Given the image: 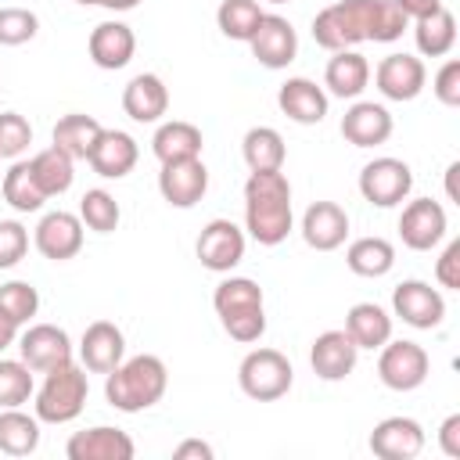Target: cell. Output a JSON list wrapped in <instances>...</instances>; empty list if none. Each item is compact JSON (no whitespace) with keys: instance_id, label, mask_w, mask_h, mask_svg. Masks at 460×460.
<instances>
[{"instance_id":"cell-1","label":"cell","mask_w":460,"mask_h":460,"mask_svg":"<svg viewBox=\"0 0 460 460\" xmlns=\"http://www.w3.org/2000/svg\"><path fill=\"white\" fill-rule=\"evenodd\" d=\"M410 18L399 11L395 0H338L316 11L313 40L323 50H352L356 43H392L406 32Z\"/></svg>"},{"instance_id":"cell-2","label":"cell","mask_w":460,"mask_h":460,"mask_svg":"<svg viewBox=\"0 0 460 460\" xmlns=\"http://www.w3.org/2000/svg\"><path fill=\"white\" fill-rule=\"evenodd\" d=\"M291 183L280 169L252 172L244 183V230L273 248L291 234Z\"/></svg>"},{"instance_id":"cell-3","label":"cell","mask_w":460,"mask_h":460,"mask_svg":"<svg viewBox=\"0 0 460 460\" xmlns=\"http://www.w3.org/2000/svg\"><path fill=\"white\" fill-rule=\"evenodd\" d=\"M169 388V370L158 356L140 352L122 359L115 370H108L104 381V399L119 410V413H140L147 406H155Z\"/></svg>"},{"instance_id":"cell-4","label":"cell","mask_w":460,"mask_h":460,"mask_svg":"<svg viewBox=\"0 0 460 460\" xmlns=\"http://www.w3.org/2000/svg\"><path fill=\"white\" fill-rule=\"evenodd\" d=\"M212 305L216 316L223 323V331L241 341L252 345L266 334V309H262V288L252 277H226L216 284L212 291Z\"/></svg>"},{"instance_id":"cell-5","label":"cell","mask_w":460,"mask_h":460,"mask_svg":"<svg viewBox=\"0 0 460 460\" xmlns=\"http://www.w3.org/2000/svg\"><path fill=\"white\" fill-rule=\"evenodd\" d=\"M86 395H90L86 370L68 359V363L47 370L43 385L36 388V417L43 424H68L83 413Z\"/></svg>"},{"instance_id":"cell-6","label":"cell","mask_w":460,"mask_h":460,"mask_svg":"<svg viewBox=\"0 0 460 460\" xmlns=\"http://www.w3.org/2000/svg\"><path fill=\"white\" fill-rule=\"evenodd\" d=\"M291 381H295V370H291L288 356L277 349H252L237 367V385L255 402H273V399L288 395Z\"/></svg>"},{"instance_id":"cell-7","label":"cell","mask_w":460,"mask_h":460,"mask_svg":"<svg viewBox=\"0 0 460 460\" xmlns=\"http://www.w3.org/2000/svg\"><path fill=\"white\" fill-rule=\"evenodd\" d=\"M413 190V169L402 158H374L359 169V194L377 208H395Z\"/></svg>"},{"instance_id":"cell-8","label":"cell","mask_w":460,"mask_h":460,"mask_svg":"<svg viewBox=\"0 0 460 460\" xmlns=\"http://www.w3.org/2000/svg\"><path fill=\"white\" fill-rule=\"evenodd\" d=\"M428 370H431V359L428 352L417 345V341H385L381 345V356H377V377L385 388L392 392H413L428 381Z\"/></svg>"},{"instance_id":"cell-9","label":"cell","mask_w":460,"mask_h":460,"mask_svg":"<svg viewBox=\"0 0 460 460\" xmlns=\"http://www.w3.org/2000/svg\"><path fill=\"white\" fill-rule=\"evenodd\" d=\"M198 259L212 273H230L244 259V230L234 219H208L194 244Z\"/></svg>"},{"instance_id":"cell-10","label":"cell","mask_w":460,"mask_h":460,"mask_svg":"<svg viewBox=\"0 0 460 460\" xmlns=\"http://www.w3.org/2000/svg\"><path fill=\"white\" fill-rule=\"evenodd\" d=\"M392 313L417 327V331H431L442 323L446 316V298L438 288H431L428 280H402L395 291H392Z\"/></svg>"},{"instance_id":"cell-11","label":"cell","mask_w":460,"mask_h":460,"mask_svg":"<svg viewBox=\"0 0 460 460\" xmlns=\"http://www.w3.org/2000/svg\"><path fill=\"white\" fill-rule=\"evenodd\" d=\"M18 349H22V363L32 374H47V370H54V367L72 359V338L58 323H32L18 338Z\"/></svg>"},{"instance_id":"cell-12","label":"cell","mask_w":460,"mask_h":460,"mask_svg":"<svg viewBox=\"0 0 460 460\" xmlns=\"http://www.w3.org/2000/svg\"><path fill=\"white\" fill-rule=\"evenodd\" d=\"M446 208L435 198H413L399 216V237L413 252H431L446 237Z\"/></svg>"},{"instance_id":"cell-13","label":"cell","mask_w":460,"mask_h":460,"mask_svg":"<svg viewBox=\"0 0 460 460\" xmlns=\"http://www.w3.org/2000/svg\"><path fill=\"white\" fill-rule=\"evenodd\" d=\"M32 244L50 262H65V259L79 255V248H83V219L75 212H61V208L58 212H47L36 223Z\"/></svg>"},{"instance_id":"cell-14","label":"cell","mask_w":460,"mask_h":460,"mask_svg":"<svg viewBox=\"0 0 460 460\" xmlns=\"http://www.w3.org/2000/svg\"><path fill=\"white\" fill-rule=\"evenodd\" d=\"M248 47H252V58L259 65H266V68H288L295 61V54H298V36H295V29H291L288 18L262 14L259 18V29L248 40Z\"/></svg>"},{"instance_id":"cell-15","label":"cell","mask_w":460,"mask_h":460,"mask_svg":"<svg viewBox=\"0 0 460 460\" xmlns=\"http://www.w3.org/2000/svg\"><path fill=\"white\" fill-rule=\"evenodd\" d=\"M158 190L172 208H194L208 190V169L201 158L165 162L158 172Z\"/></svg>"},{"instance_id":"cell-16","label":"cell","mask_w":460,"mask_h":460,"mask_svg":"<svg viewBox=\"0 0 460 460\" xmlns=\"http://www.w3.org/2000/svg\"><path fill=\"white\" fill-rule=\"evenodd\" d=\"M424 83H428L424 61L413 54H388L374 68V86L388 101H413L424 90Z\"/></svg>"},{"instance_id":"cell-17","label":"cell","mask_w":460,"mask_h":460,"mask_svg":"<svg viewBox=\"0 0 460 460\" xmlns=\"http://www.w3.org/2000/svg\"><path fill=\"white\" fill-rule=\"evenodd\" d=\"M137 446L122 428L111 424H97L86 431H75L65 442V456L68 460H133Z\"/></svg>"},{"instance_id":"cell-18","label":"cell","mask_w":460,"mask_h":460,"mask_svg":"<svg viewBox=\"0 0 460 460\" xmlns=\"http://www.w3.org/2000/svg\"><path fill=\"white\" fill-rule=\"evenodd\" d=\"M424 449V428L413 417H385L370 431V453L381 460H413Z\"/></svg>"},{"instance_id":"cell-19","label":"cell","mask_w":460,"mask_h":460,"mask_svg":"<svg viewBox=\"0 0 460 460\" xmlns=\"http://www.w3.org/2000/svg\"><path fill=\"white\" fill-rule=\"evenodd\" d=\"M79 359L90 374H108L126 359V338L111 320H93L79 338Z\"/></svg>"},{"instance_id":"cell-20","label":"cell","mask_w":460,"mask_h":460,"mask_svg":"<svg viewBox=\"0 0 460 460\" xmlns=\"http://www.w3.org/2000/svg\"><path fill=\"white\" fill-rule=\"evenodd\" d=\"M356 359H359V349L345 331H323L309 349V367L323 381H345L356 370Z\"/></svg>"},{"instance_id":"cell-21","label":"cell","mask_w":460,"mask_h":460,"mask_svg":"<svg viewBox=\"0 0 460 460\" xmlns=\"http://www.w3.org/2000/svg\"><path fill=\"white\" fill-rule=\"evenodd\" d=\"M349 237V212L338 201H313L302 216V241L316 252H334Z\"/></svg>"},{"instance_id":"cell-22","label":"cell","mask_w":460,"mask_h":460,"mask_svg":"<svg viewBox=\"0 0 460 460\" xmlns=\"http://www.w3.org/2000/svg\"><path fill=\"white\" fill-rule=\"evenodd\" d=\"M86 50H90V61H93L97 68L115 72V68H126V65H129L133 50H137V36H133V29H129L126 22L108 18V22L93 25Z\"/></svg>"},{"instance_id":"cell-23","label":"cell","mask_w":460,"mask_h":460,"mask_svg":"<svg viewBox=\"0 0 460 460\" xmlns=\"http://www.w3.org/2000/svg\"><path fill=\"white\" fill-rule=\"evenodd\" d=\"M137 158H140V147H137V140L129 133H122V129H101V137H97V144H93V151H90L86 162H90V169L97 176L122 180V176L133 172Z\"/></svg>"},{"instance_id":"cell-24","label":"cell","mask_w":460,"mask_h":460,"mask_svg":"<svg viewBox=\"0 0 460 460\" xmlns=\"http://www.w3.org/2000/svg\"><path fill=\"white\" fill-rule=\"evenodd\" d=\"M341 137L352 147H377L392 137V115L385 104L377 101H356L345 115H341Z\"/></svg>"},{"instance_id":"cell-25","label":"cell","mask_w":460,"mask_h":460,"mask_svg":"<svg viewBox=\"0 0 460 460\" xmlns=\"http://www.w3.org/2000/svg\"><path fill=\"white\" fill-rule=\"evenodd\" d=\"M122 111L133 122H158L169 111V90L155 72H140L122 90Z\"/></svg>"},{"instance_id":"cell-26","label":"cell","mask_w":460,"mask_h":460,"mask_svg":"<svg viewBox=\"0 0 460 460\" xmlns=\"http://www.w3.org/2000/svg\"><path fill=\"white\" fill-rule=\"evenodd\" d=\"M277 104H280V111H284L291 122H298V126H316V122H323V115H327V93H323L313 79H305V75L288 79V83L277 90Z\"/></svg>"},{"instance_id":"cell-27","label":"cell","mask_w":460,"mask_h":460,"mask_svg":"<svg viewBox=\"0 0 460 460\" xmlns=\"http://www.w3.org/2000/svg\"><path fill=\"white\" fill-rule=\"evenodd\" d=\"M370 83V61L359 50H334V58L323 68V86L341 97V101H356Z\"/></svg>"},{"instance_id":"cell-28","label":"cell","mask_w":460,"mask_h":460,"mask_svg":"<svg viewBox=\"0 0 460 460\" xmlns=\"http://www.w3.org/2000/svg\"><path fill=\"white\" fill-rule=\"evenodd\" d=\"M201 129L194 122H183V119H172V122H162L155 129V140H151V151L155 158L165 165V162H183V158H201Z\"/></svg>"},{"instance_id":"cell-29","label":"cell","mask_w":460,"mask_h":460,"mask_svg":"<svg viewBox=\"0 0 460 460\" xmlns=\"http://www.w3.org/2000/svg\"><path fill=\"white\" fill-rule=\"evenodd\" d=\"M345 334L356 341V349H381L392 338V316L377 302H356L345 313Z\"/></svg>"},{"instance_id":"cell-30","label":"cell","mask_w":460,"mask_h":460,"mask_svg":"<svg viewBox=\"0 0 460 460\" xmlns=\"http://www.w3.org/2000/svg\"><path fill=\"white\" fill-rule=\"evenodd\" d=\"M101 122L93 119V115H83V111H72V115H61L58 122H54V147H61L68 158H90V151H93V144H97V137H101Z\"/></svg>"},{"instance_id":"cell-31","label":"cell","mask_w":460,"mask_h":460,"mask_svg":"<svg viewBox=\"0 0 460 460\" xmlns=\"http://www.w3.org/2000/svg\"><path fill=\"white\" fill-rule=\"evenodd\" d=\"M241 155L248 162L252 172H270V169H284V137L273 126H252L241 140Z\"/></svg>"},{"instance_id":"cell-32","label":"cell","mask_w":460,"mask_h":460,"mask_svg":"<svg viewBox=\"0 0 460 460\" xmlns=\"http://www.w3.org/2000/svg\"><path fill=\"white\" fill-rule=\"evenodd\" d=\"M40 446V417L22 413L18 406L0 410V453L7 456H29Z\"/></svg>"},{"instance_id":"cell-33","label":"cell","mask_w":460,"mask_h":460,"mask_svg":"<svg viewBox=\"0 0 460 460\" xmlns=\"http://www.w3.org/2000/svg\"><path fill=\"white\" fill-rule=\"evenodd\" d=\"M72 162L75 158H68L61 147H43V151H36L32 158H29V165H32V176H36V183H40V190L47 194V198H58V194H65L68 187H72V180H75V169H72Z\"/></svg>"},{"instance_id":"cell-34","label":"cell","mask_w":460,"mask_h":460,"mask_svg":"<svg viewBox=\"0 0 460 460\" xmlns=\"http://www.w3.org/2000/svg\"><path fill=\"white\" fill-rule=\"evenodd\" d=\"M413 40H417V50L424 58H446L453 50V43H456V18H453V11L438 7L435 14L417 18Z\"/></svg>"},{"instance_id":"cell-35","label":"cell","mask_w":460,"mask_h":460,"mask_svg":"<svg viewBox=\"0 0 460 460\" xmlns=\"http://www.w3.org/2000/svg\"><path fill=\"white\" fill-rule=\"evenodd\" d=\"M345 266L356 277H385L395 266V248L385 237H356L345 252Z\"/></svg>"},{"instance_id":"cell-36","label":"cell","mask_w":460,"mask_h":460,"mask_svg":"<svg viewBox=\"0 0 460 460\" xmlns=\"http://www.w3.org/2000/svg\"><path fill=\"white\" fill-rule=\"evenodd\" d=\"M0 190H4V201H7L14 212H40L43 201H47V194L40 190V183H36V176H32V165L22 162V158H14L11 169L4 172Z\"/></svg>"},{"instance_id":"cell-37","label":"cell","mask_w":460,"mask_h":460,"mask_svg":"<svg viewBox=\"0 0 460 460\" xmlns=\"http://www.w3.org/2000/svg\"><path fill=\"white\" fill-rule=\"evenodd\" d=\"M262 14H266V11H262L255 0H223L219 11H216V22H219V32H223L226 40L248 43L252 32L259 29V18H262Z\"/></svg>"},{"instance_id":"cell-38","label":"cell","mask_w":460,"mask_h":460,"mask_svg":"<svg viewBox=\"0 0 460 460\" xmlns=\"http://www.w3.org/2000/svg\"><path fill=\"white\" fill-rule=\"evenodd\" d=\"M79 219H83V226H90V230H97V234H111V230L119 226L122 212H119V201H115L108 190L93 187V190H86L83 201H79Z\"/></svg>"},{"instance_id":"cell-39","label":"cell","mask_w":460,"mask_h":460,"mask_svg":"<svg viewBox=\"0 0 460 460\" xmlns=\"http://www.w3.org/2000/svg\"><path fill=\"white\" fill-rule=\"evenodd\" d=\"M32 392H36L32 370L22 359H0V410L29 402Z\"/></svg>"},{"instance_id":"cell-40","label":"cell","mask_w":460,"mask_h":460,"mask_svg":"<svg viewBox=\"0 0 460 460\" xmlns=\"http://www.w3.org/2000/svg\"><path fill=\"white\" fill-rule=\"evenodd\" d=\"M0 309L22 327V323H29V320L36 316V309H40V291H36L29 280H7V284H0Z\"/></svg>"},{"instance_id":"cell-41","label":"cell","mask_w":460,"mask_h":460,"mask_svg":"<svg viewBox=\"0 0 460 460\" xmlns=\"http://www.w3.org/2000/svg\"><path fill=\"white\" fill-rule=\"evenodd\" d=\"M32 144V126L18 111H0V162H14L29 151Z\"/></svg>"},{"instance_id":"cell-42","label":"cell","mask_w":460,"mask_h":460,"mask_svg":"<svg viewBox=\"0 0 460 460\" xmlns=\"http://www.w3.org/2000/svg\"><path fill=\"white\" fill-rule=\"evenodd\" d=\"M40 32V18L29 7H0V47H22Z\"/></svg>"},{"instance_id":"cell-43","label":"cell","mask_w":460,"mask_h":460,"mask_svg":"<svg viewBox=\"0 0 460 460\" xmlns=\"http://www.w3.org/2000/svg\"><path fill=\"white\" fill-rule=\"evenodd\" d=\"M29 252V230L18 219H0V270H11Z\"/></svg>"},{"instance_id":"cell-44","label":"cell","mask_w":460,"mask_h":460,"mask_svg":"<svg viewBox=\"0 0 460 460\" xmlns=\"http://www.w3.org/2000/svg\"><path fill=\"white\" fill-rule=\"evenodd\" d=\"M435 97L446 104V108H460V61L449 58L438 72H435V83H431Z\"/></svg>"},{"instance_id":"cell-45","label":"cell","mask_w":460,"mask_h":460,"mask_svg":"<svg viewBox=\"0 0 460 460\" xmlns=\"http://www.w3.org/2000/svg\"><path fill=\"white\" fill-rule=\"evenodd\" d=\"M435 280L449 291H460V241H449L435 262Z\"/></svg>"},{"instance_id":"cell-46","label":"cell","mask_w":460,"mask_h":460,"mask_svg":"<svg viewBox=\"0 0 460 460\" xmlns=\"http://www.w3.org/2000/svg\"><path fill=\"white\" fill-rule=\"evenodd\" d=\"M438 449L449 460H460V413H449L438 428Z\"/></svg>"},{"instance_id":"cell-47","label":"cell","mask_w":460,"mask_h":460,"mask_svg":"<svg viewBox=\"0 0 460 460\" xmlns=\"http://www.w3.org/2000/svg\"><path fill=\"white\" fill-rule=\"evenodd\" d=\"M395 4H399V11H402L406 18H413V22H417V18H428V14H435L438 7H446L442 0H395Z\"/></svg>"},{"instance_id":"cell-48","label":"cell","mask_w":460,"mask_h":460,"mask_svg":"<svg viewBox=\"0 0 460 460\" xmlns=\"http://www.w3.org/2000/svg\"><path fill=\"white\" fill-rule=\"evenodd\" d=\"M172 456H176V460H190V456H198V460H212V446L201 442V438H187V442H180V446L172 449Z\"/></svg>"},{"instance_id":"cell-49","label":"cell","mask_w":460,"mask_h":460,"mask_svg":"<svg viewBox=\"0 0 460 460\" xmlns=\"http://www.w3.org/2000/svg\"><path fill=\"white\" fill-rule=\"evenodd\" d=\"M14 341H18V323L0 309V352H4V349H11Z\"/></svg>"},{"instance_id":"cell-50","label":"cell","mask_w":460,"mask_h":460,"mask_svg":"<svg viewBox=\"0 0 460 460\" xmlns=\"http://www.w3.org/2000/svg\"><path fill=\"white\" fill-rule=\"evenodd\" d=\"M456 172H460V162H453L446 169V194H449V201H460V194H456Z\"/></svg>"},{"instance_id":"cell-51","label":"cell","mask_w":460,"mask_h":460,"mask_svg":"<svg viewBox=\"0 0 460 460\" xmlns=\"http://www.w3.org/2000/svg\"><path fill=\"white\" fill-rule=\"evenodd\" d=\"M140 0H101V7H108V11H133Z\"/></svg>"},{"instance_id":"cell-52","label":"cell","mask_w":460,"mask_h":460,"mask_svg":"<svg viewBox=\"0 0 460 460\" xmlns=\"http://www.w3.org/2000/svg\"><path fill=\"white\" fill-rule=\"evenodd\" d=\"M75 4H83V7H90V4H101V0H75Z\"/></svg>"},{"instance_id":"cell-53","label":"cell","mask_w":460,"mask_h":460,"mask_svg":"<svg viewBox=\"0 0 460 460\" xmlns=\"http://www.w3.org/2000/svg\"><path fill=\"white\" fill-rule=\"evenodd\" d=\"M266 4H291V0H266Z\"/></svg>"}]
</instances>
